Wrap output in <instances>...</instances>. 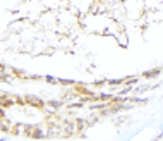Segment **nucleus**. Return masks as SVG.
Listing matches in <instances>:
<instances>
[{
	"mask_svg": "<svg viewBox=\"0 0 163 141\" xmlns=\"http://www.w3.org/2000/svg\"><path fill=\"white\" fill-rule=\"evenodd\" d=\"M33 136H35V138H45V136H47V132H43L41 129H36V131L33 132Z\"/></svg>",
	"mask_w": 163,
	"mask_h": 141,
	"instance_id": "obj_1",
	"label": "nucleus"
},
{
	"mask_svg": "<svg viewBox=\"0 0 163 141\" xmlns=\"http://www.w3.org/2000/svg\"><path fill=\"white\" fill-rule=\"evenodd\" d=\"M160 71H162V69H155L153 72H144V76H146V77H155V76L160 74Z\"/></svg>",
	"mask_w": 163,
	"mask_h": 141,
	"instance_id": "obj_2",
	"label": "nucleus"
}]
</instances>
